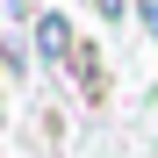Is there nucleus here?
Masks as SVG:
<instances>
[{
	"label": "nucleus",
	"mask_w": 158,
	"mask_h": 158,
	"mask_svg": "<svg viewBox=\"0 0 158 158\" xmlns=\"http://www.w3.org/2000/svg\"><path fill=\"white\" fill-rule=\"evenodd\" d=\"M129 7H137V0H101V15H108V22H122Z\"/></svg>",
	"instance_id": "7ed1b4c3"
},
{
	"label": "nucleus",
	"mask_w": 158,
	"mask_h": 158,
	"mask_svg": "<svg viewBox=\"0 0 158 158\" xmlns=\"http://www.w3.org/2000/svg\"><path fill=\"white\" fill-rule=\"evenodd\" d=\"M36 58L43 65H79L86 50H79V36H72V22L50 7V15H36Z\"/></svg>",
	"instance_id": "f257e3e1"
},
{
	"label": "nucleus",
	"mask_w": 158,
	"mask_h": 158,
	"mask_svg": "<svg viewBox=\"0 0 158 158\" xmlns=\"http://www.w3.org/2000/svg\"><path fill=\"white\" fill-rule=\"evenodd\" d=\"M137 22H144V29L158 36V0H137Z\"/></svg>",
	"instance_id": "f03ea898"
}]
</instances>
